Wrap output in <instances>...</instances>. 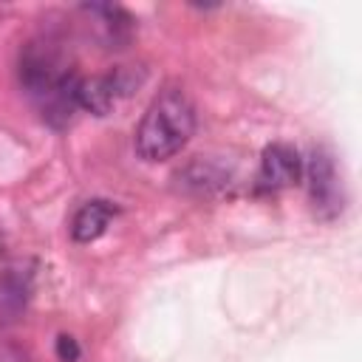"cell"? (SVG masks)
Listing matches in <instances>:
<instances>
[{
  "label": "cell",
  "mask_w": 362,
  "mask_h": 362,
  "mask_svg": "<svg viewBox=\"0 0 362 362\" xmlns=\"http://www.w3.org/2000/svg\"><path fill=\"white\" fill-rule=\"evenodd\" d=\"M195 133V107L189 96L178 88L161 90L144 110L136 127V153L144 161H167L192 139Z\"/></svg>",
  "instance_id": "1"
},
{
  "label": "cell",
  "mask_w": 362,
  "mask_h": 362,
  "mask_svg": "<svg viewBox=\"0 0 362 362\" xmlns=\"http://www.w3.org/2000/svg\"><path fill=\"white\" fill-rule=\"evenodd\" d=\"M308 195L320 218H334L342 212V181L337 175L334 158L325 150H314L308 158Z\"/></svg>",
  "instance_id": "2"
},
{
  "label": "cell",
  "mask_w": 362,
  "mask_h": 362,
  "mask_svg": "<svg viewBox=\"0 0 362 362\" xmlns=\"http://www.w3.org/2000/svg\"><path fill=\"white\" fill-rule=\"evenodd\" d=\"M139 85L136 74L133 71H113V74H105V76H90V79H82L79 82V107L90 110L93 116H107L119 96H127L133 88Z\"/></svg>",
  "instance_id": "3"
},
{
  "label": "cell",
  "mask_w": 362,
  "mask_h": 362,
  "mask_svg": "<svg viewBox=\"0 0 362 362\" xmlns=\"http://www.w3.org/2000/svg\"><path fill=\"white\" fill-rule=\"evenodd\" d=\"M303 161L300 153L291 144H269L260 156V170H257V192H277L286 187H294L300 181Z\"/></svg>",
  "instance_id": "4"
},
{
  "label": "cell",
  "mask_w": 362,
  "mask_h": 362,
  "mask_svg": "<svg viewBox=\"0 0 362 362\" xmlns=\"http://www.w3.org/2000/svg\"><path fill=\"white\" fill-rule=\"evenodd\" d=\"M116 206L110 201H102V198H93L88 204H82L71 221V238L76 243H90L96 238L105 235V229L110 226V221L116 218Z\"/></svg>",
  "instance_id": "5"
},
{
  "label": "cell",
  "mask_w": 362,
  "mask_h": 362,
  "mask_svg": "<svg viewBox=\"0 0 362 362\" xmlns=\"http://www.w3.org/2000/svg\"><path fill=\"white\" fill-rule=\"evenodd\" d=\"M82 11L90 14V20L99 31V40L107 48H124V42L133 34V20L124 8H119V6H82Z\"/></svg>",
  "instance_id": "6"
},
{
  "label": "cell",
  "mask_w": 362,
  "mask_h": 362,
  "mask_svg": "<svg viewBox=\"0 0 362 362\" xmlns=\"http://www.w3.org/2000/svg\"><path fill=\"white\" fill-rule=\"evenodd\" d=\"M28 274L8 269L0 274V322H14L28 303Z\"/></svg>",
  "instance_id": "7"
},
{
  "label": "cell",
  "mask_w": 362,
  "mask_h": 362,
  "mask_svg": "<svg viewBox=\"0 0 362 362\" xmlns=\"http://www.w3.org/2000/svg\"><path fill=\"white\" fill-rule=\"evenodd\" d=\"M57 356H59L62 362H76V359H79V345H76V339L68 337V334H59V337H57Z\"/></svg>",
  "instance_id": "8"
},
{
  "label": "cell",
  "mask_w": 362,
  "mask_h": 362,
  "mask_svg": "<svg viewBox=\"0 0 362 362\" xmlns=\"http://www.w3.org/2000/svg\"><path fill=\"white\" fill-rule=\"evenodd\" d=\"M0 362H34V356L28 354V348L6 342V345H0Z\"/></svg>",
  "instance_id": "9"
}]
</instances>
